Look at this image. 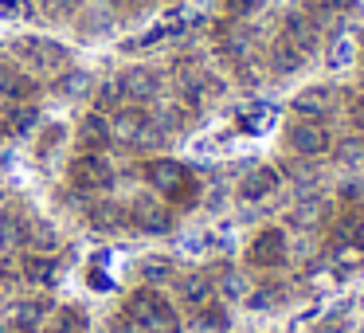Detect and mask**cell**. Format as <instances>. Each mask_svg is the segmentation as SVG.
<instances>
[{"instance_id":"obj_1","label":"cell","mask_w":364,"mask_h":333,"mask_svg":"<svg viewBox=\"0 0 364 333\" xmlns=\"http://www.w3.org/2000/svg\"><path fill=\"white\" fill-rule=\"evenodd\" d=\"M122 310H126L145 333H184L181 306H176L165 290H157V286H137V290H129L126 302H122Z\"/></svg>"},{"instance_id":"obj_2","label":"cell","mask_w":364,"mask_h":333,"mask_svg":"<svg viewBox=\"0 0 364 333\" xmlns=\"http://www.w3.org/2000/svg\"><path fill=\"white\" fill-rule=\"evenodd\" d=\"M9 59L24 75H63L71 67V51L43 36H20L9 43Z\"/></svg>"},{"instance_id":"obj_3","label":"cell","mask_w":364,"mask_h":333,"mask_svg":"<svg viewBox=\"0 0 364 333\" xmlns=\"http://www.w3.org/2000/svg\"><path fill=\"white\" fill-rule=\"evenodd\" d=\"M286 259H290V236H286V228H278V223L259 228L251 239H247V247H243V263L255 267V270H262V275L282 270Z\"/></svg>"},{"instance_id":"obj_4","label":"cell","mask_w":364,"mask_h":333,"mask_svg":"<svg viewBox=\"0 0 364 333\" xmlns=\"http://www.w3.org/2000/svg\"><path fill=\"white\" fill-rule=\"evenodd\" d=\"M126 216H129V228L141 231V236H173L176 231V212L157 192H137L126 204Z\"/></svg>"},{"instance_id":"obj_5","label":"cell","mask_w":364,"mask_h":333,"mask_svg":"<svg viewBox=\"0 0 364 333\" xmlns=\"http://www.w3.org/2000/svg\"><path fill=\"white\" fill-rule=\"evenodd\" d=\"M67 176H71V189H79L82 196H106L118 184V169L110 165L106 153H79L67 165Z\"/></svg>"},{"instance_id":"obj_6","label":"cell","mask_w":364,"mask_h":333,"mask_svg":"<svg viewBox=\"0 0 364 333\" xmlns=\"http://www.w3.org/2000/svg\"><path fill=\"white\" fill-rule=\"evenodd\" d=\"M110 137L118 145H129V149H149V145L161 142V134L149 122V110H141V106H118V110H110Z\"/></svg>"},{"instance_id":"obj_7","label":"cell","mask_w":364,"mask_h":333,"mask_svg":"<svg viewBox=\"0 0 364 333\" xmlns=\"http://www.w3.org/2000/svg\"><path fill=\"white\" fill-rule=\"evenodd\" d=\"M286 149L294 157H306V161H321L329 157L333 149V134L325 122H314V118H298L286 126Z\"/></svg>"},{"instance_id":"obj_8","label":"cell","mask_w":364,"mask_h":333,"mask_svg":"<svg viewBox=\"0 0 364 333\" xmlns=\"http://www.w3.org/2000/svg\"><path fill=\"white\" fill-rule=\"evenodd\" d=\"M192 176V169L184 165V161H176V157H149L141 165V181H145V189L149 192H157V196H173L176 189H181L184 181Z\"/></svg>"},{"instance_id":"obj_9","label":"cell","mask_w":364,"mask_h":333,"mask_svg":"<svg viewBox=\"0 0 364 333\" xmlns=\"http://www.w3.org/2000/svg\"><path fill=\"white\" fill-rule=\"evenodd\" d=\"M82 220H87V228L98 231V236H118V231L129 228L126 204H122V200H110V196H90L87 204H82Z\"/></svg>"},{"instance_id":"obj_10","label":"cell","mask_w":364,"mask_h":333,"mask_svg":"<svg viewBox=\"0 0 364 333\" xmlns=\"http://www.w3.org/2000/svg\"><path fill=\"white\" fill-rule=\"evenodd\" d=\"M16 267H20V286L48 290V286H55V278H59V270H63V263H59V251H55V255L20 251V255H16Z\"/></svg>"},{"instance_id":"obj_11","label":"cell","mask_w":364,"mask_h":333,"mask_svg":"<svg viewBox=\"0 0 364 333\" xmlns=\"http://www.w3.org/2000/svg\"><path fill=\"white\" fill-rule=\"evenodd\" d=\"M51 310H55V302L43 298V294H36V298H16L0 317H4L16 333H40V325L48 322Z\"/></svg>"},{"instance_id":"obj_12","label":"cell","mask_w":364,"mask_h":333,"mask_svg":"<svg viewBox=\"0 0 364 333\" xmlns=\"http://www.w3.org/2000/svg\"><path fill=\"white\" fill-rule=\"evenodd\" d=\"M278 36H282L286 43H294L306 59L314 56L317 43H321V28L314 24V16H309L306 9H290V12H286V16H282V32H278Z\"/></svg>"},{"instance_id":"obj_13","label":"cell","mask_w":364,"mask_h":333,"mask_svg":"<svg viewBox=\"0 0 364 333\" xmlns=\"http://www.w3.org/2000/svg\"><path fill=\"white\" fill-rule=\"evenodd\" d=\"M278 184H282V173H278L274 165H255L251 173L239 176L235 196L243 200V204H262V200H270L278 192Z\"/></svg>"},{"instance_id":"obj_14","label":"cell","mask_w":364,"mask_h":333,"mask_svg":"<svg viewBox=\"0 0 364 333\" xmlns=\"http://www.w3.org/2000/svg\"><path fill=\"white\" fill-rule=\"evenodd\" d=\"M122 90H126V106H145L161 95V75L153 67H126L118 75Z\"/></svg>"},{"instance_id":"obj_15","label":"cell","mask_w":364,"mask_h":333,"mask_svg":"<svg viewBox=\"0 0 364 333\" xmlns=\"http://www.w3.org/2000/svg\"><path fill=\"white\" fill-rule=\"evenodd\" d=\"M173 290H176V302H181L188 314H196L208 298H215V286L208 278V270H188V275H176L173 278Z\"/></svg>"},{"instance_id":"obj_16","label":"cell","mask_w":364,"mask_h":333,"mask_svg":"<svg viewBox=\"0 0 364 333\" xmlns=\"http://www.w3.org/2000/svg\"><path fill=\"white\" fill-rule=\"evenodd\" d=\"M106 145H114L110 137V114L90 110L79 122V153H106Z\"/></svg>"},{"instance_id":"obj_17","label":"cell","mask_w":364,"mask_h":333,"mask_svg":"<svg viewBox=\"0 0 364 333\" xmlns=\"http://www.w3.org/2000/svg\"><path fill=\"white\" fill-rule=\"evenodd\" d=\"M0 126H4V137H28L40 126V106L36 102H4Z\"/></svg>"},{"instance_id":"obj_18","label":"cell","mask_w":364,"mask_h":333,"mask_svg":"<svg viewBox=\"0 0 364 333\" xmlns=\"http://www.w3.org/2000/svg\"><path fill=\"white\" fill-rule=\"evenodd\" d=\"M231 325H235V322H231V302H223L220 294L208 298L204 306L192 314V329H196V333H228Z\"/></svg>"},{"instance_id":"obj_19","label":"cell","mask_w":364,"mask_h":333,"mask_svg":"<svg viewBox=\"0 0 364 333\" xmlns=\"http://www.w3.org/2000/svg\"><path fill=\"white\" fill-rule=\"evenodd\" d=\"M40 333H90V317L82 306L63 302V306H55L48 314V322L40 325Z\"/></svg>"},{"instance_id":"obj_20","label":"cell","mask_w":364,"mask_h":333,"mask_svg":"<svg viewBox=\"0 0 364 333\" xmlns=\"http://www.w3.org/2000/svg\"><path fill=\"white\" fill-rule=\"evenodd\" d=\"M333 87H306L294 95V114L298 118H314V122H325V114H333Z\"/></svg>"},{"instance_id":"obj_21","label":"cell","mask_w":364,"mask_h":333,"mask_svg":"<svg viewBox=\"0 0 364 333\" xmlns=\"http://www.w3.org/2000/svg\"><path fill=\"white\" fill-rule=\"evenodd\" d=\"M24 220L28 212L24 208H0V251H9V255H20L24 251Z\"/></svg>"},{"instance_id":"obj_22","label":"cell","mask_w":364,"mask_h":333,"mask_svg":"<svg viewBox=\"0 0 364 333\" xmlns=\"http://www.w3.org/2000/svg\"><path fill=\"white\" fill-rule=\"evenodd\" d=\"M24 251L55 255V251H59V231H55V223L40 220V216H28V220H24Z\"/></svg>"},{"instance_id":"obj_23","label":"cell","mask_w":364,"mask_h":333,"mask_svg":"<svg viewBox=\"0 0 364 333\" xmlns=\"http://www.w3.org/2000/svg\"><path fill=\"white\" fill-rule=\"evenodd\" d=\"M208 278H212L215 294H220L223 302H235V298H243V294H247V286H243V275H239V270L231 267L228 259H215L212 267H208Z\"/></svg>"},{"instance_id":"obj_24","label":"cell","mask_w":364,"mask_h":333,"mask_svg":"<svg viewBox=\"0 0 364 333\" xmlns=\"http://www.w3.org/2000/svg\"><path fill=\"white\" fill-rule=\"evenodd\" d=\"M137 270H141V286H157V290L173 286V278L181 275V270L173 267V259H168V255H145Z\"/></svg>"},{"instance_id":"obj_25","label":"cell","mask_w":364,"mask_h":333,"mask_svg":"<svg viewBox=\"0 0 364 333\" xmlns=\"http://www.w3.org/2000/svg\"><path fill=\"white\" fill-rule=\"evenodd\" d=\"M301 63H306V56H301L294 43H286L282 36L270 43V71H274V75H294Z\"/></svg>"},{"instance_id":"obj_26","label":"cell","mask_w":364,"mask_h":333,"mask_svg":"<svg viewBox=\"0 0 364 333\" xmlns=\"http://www.w3.org/2000/svg\"><path fill=\"white\" fill-rule=\"evenodd\" d=\"M329 153L337 157V165L360 169L364 165V134H348V137H341V142H333Z\"/></svg>"},{"instance_id":"obj_27","label":"cell","mask_w":364,"mask_h":333,"mask_svg":"<svg viewBox=\"0 0 364 333\" xmlns=\"http://www.w3.org/2000/svg\"><path fill=\"white\" fill-rule=\"evenodd\" d=\"M118 106H126V90H122L118 75H114V79H102V83H98V95H95V110L110 114V110H118Z\"/></svg>"},{"instance_id":"obj_28","label":"cell","mask_w":364,"mask_h":333,"mask_svg":"<svg viewBox=\"0 0 364 333\" xmlns=\"http://www.w3.org/2000/svg\"><path fill=\"white\" fill-rule=\"evenodd\" d=\"M282 176H290V181H298V184H309V181H317V165L314 161H306V157H294V161H286L282 169H278Z\"/></svg>"},{"instance_id":"obj_29","label":"cell","mask_w":364,"mask_h":333,"mask_svg":"<svg viewBox=\"0 0 364 333\" xmlns=\"http://www.w3.org/2000/svg\"><path fill=\"white\" fill-rule=\"evenodd\" d=\"M55 90H59V95H67V98H75V95H82V90H87V75H82V71H71V67H67V71L63 75H55Z\"/></svg>"},{"instance_id":"obj_30","label":"cell","mask_w":364,"mask_h":333,"mask_svg":"<svg viewBox=\"0 0 364 333\" xmlns=\"http://www.w3.org/2000/svg\"><path fill=\"white\" fill-rule=\"evenodd\" d=\"M309 333H348V317L345 314H325L321 322H314Z\"/></svg>"},{"instance_id":"obj_31","label":"cell","mask_w":364,"mask_h":333,"mask_svg":"<svg viewBox=\"0 0 364 333\" xmlns=\"http://www.w3.org/2000/svg\"><path fill=\"white\" fill-rule=\"evenodd\" d=\"M259 4L262 0H223V12H228V20H243V16H251Z\"/></svg>"},{"instance_id":"obj_32","label":"cell","mask_w":364,"mask_h":333,"mask_svg":"<svg viewBox=\"0 0 364 333\" xmlns=\"http://www.w3.org/2000/svg\"><path fill=\"white\" fill-rule=\"evenodd\" d=\"M345 63H353V43H348V40H333V48H329V67L337 71V67H345Z\"/></svg>"},{"instance_id":"obj_33","label":"cell","mask_w":364,"mask_h":333,"mask_svg":"<svg viewBox=\"0 0 364 333\" xmlns=\"http://www.w3.org/2000/svg\"><path fill=\"white\" fill-rule=\"evenodd\" d=\"M106 333H145L141 325L134 322V317L126 314V310H118V314L110 317V325H106Z\"/></svg>"},{"instance_id":"obj_34","label":"cell","mask_w":364,"mask_h":333,"mask_svg":"<svg viewBox=\"0 0 364 333\" xmlns=\"http://www.w3.org/2000/svg\"><path fill=\"white\" fill-rule=\"evenodd\" d=\"M87 286H90V290H98V294H106L114 282H110V275H106L98 263H90V267H87Z\"/></svg>"},{"instance_id":"obj_35","label":"cell","mask_w":364,"mask_h":333,"mask_svg":"<svg viewBox=\"0 0 364 333\" xmlns=\"http://www.w3.org/2000/svg\"><path fill=\"white\" fill-rule=\"evenodd\" d=\"M317 9H321L325 16L337 20V16H345V12H353V9H356V0H317Z\"/></svg>"},{"instance_id":"obj_36","label":"cell","mask_w":364,"mask_h":333,"mask_svg":"<svg viewBox=\"0 0 364 333\" xmlns=\"http://www.w3.org/2000/svg\"><path fill=\"white\" fill-rule=\"evenodd\" d=\"M59 137H63V130H59V126H48V130H43V137H40V157H51V149L59 145Z\"/></svg>"},{"instance_id":"obj_37","label":"cell","mask_w":364,"mask_h":333,"mask_svg":"<svg viewBox=\"0 0 364 333\" xmlns=\"http://www.w3.org/2000/svg\"><path fill=\"white\" fill-rule=\"evenodd\" d=\"M43 9H48V16H71L79 0H43Z\"/></svg>"},{"instance_id":"obj_38","label":"cell","mask_w":364,"mask_h":333,"mask_svg":"<svg viewBox=\"0 0 364 333\" xmlns=\"http://www.w3.org/2000/svg\"><path fill=\"white\" fill-rule=\"evenodd\" d=\"M24 12H28V0H0V16L16 20V16H24Z\"/></svg>"},{"instance_id":"obj_39","label":"cell","mask_w":364,"mask_h":333,"mask_svg":"<svg viewBox=\"0 0 364 333\" xmlns=\"http://www.w3.org/2000/svg\"><path fill=\"white\" fill-rule=\"evenodd\" d=\"M348 122H353V130H356V134H364V95L356 98L353 106H348Z\"/></svg>"},{"instance_id":"obj_40","label":"cell","mask_w":364,"mask_h":333,"mask_svg":"<svg viewBox=\"0 0 364 333\" xmlns=\"http://www.w3.org/2000/svg\"><path fill=\"white\" fill-rule=\"evenodd\" d=\"M4 294H9V286H4V278H0V298H4Z\"/></svg>"},{"instance_id":"obj_41","label":"cell","mask_w":364,"mask_h":333,"mask_svg":"<svg viewBox=\"0 0 364 333\" xmlns=\"http://www.w3.org/2000/svg\"><path fill=\"white\" fill-rule=\"evenodd\" d=\"M0 142H4V126H0Z\"/></svg>"}]
</instances>
